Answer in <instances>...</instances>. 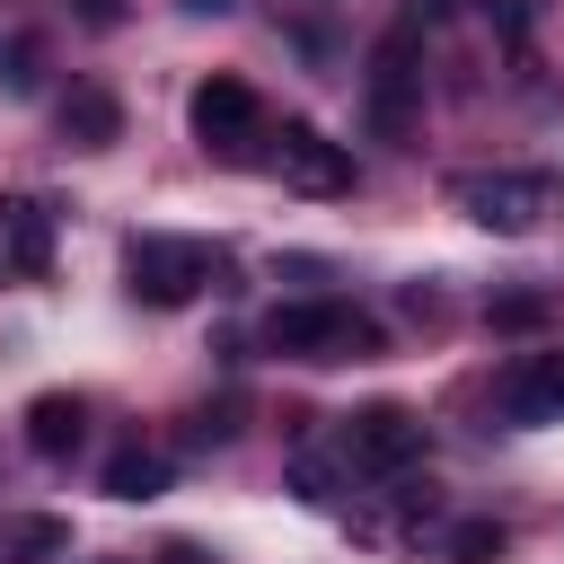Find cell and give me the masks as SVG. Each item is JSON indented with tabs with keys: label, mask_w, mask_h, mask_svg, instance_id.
Listing matches in <instances>:
<instances>
[{
	"label": "cell",
	"mask_w": 564,
	"mask_h": 564,
	"mask_svg": "<svg viewBox=\"0 0 564 564\" xmlns=\"http://www.w3.org/2000/svg\"><path fill=\"white\" fill-rule=\"evenodd\" d=\"M62 141H70V150H115V141H123V106H115L106 88H70V97H62Z\"/></svg>",
	"instance_id": "obj_11"
},
{
	"label": "cell",
	"mask_w": 564,
	"mask_h": 564,
	"mask_svg": "<svg viewBox=\"0 0 564 564\" xmlns=\"http://www.w3.org/2000/svg\"><path fill=\"white\" fill-rule=\"evenodd\" d=\"M97 564H123V555H97Z\"/></svg>",
	"instance_id": "obj_23"
},
{
	"label": "cell",
	"mask_w": 564,
	"mask_h": 564,
	"mask_svg": "<svg viewBox=\"0 0 564 564\" xmlns=\"http://www.w3.org/2000/svg\"><path fill=\"white\" fill-rule=\"evenodd\" d=\"M70 9H79L88 26H123V0H70Z\"/></svg>",
	"instance_id": "obj_18"
},
{
	"label": "cell",
	"mask_w": 564,
	"mask_h": 564,
	"mask_svg": "<svg viewBox=\"0 0 564 564\" xmlns=\"http://www.w3.org/2000/svg\"><path fill=\"white\" fill-rule=\"evenodd\" d=\"M264 344L282 352V361H370L379 352V326L352 308V300H282L273 317H264Z\"/></svg>",
	"instance_id": "obj_2"
},
{
	"label": "cell",
	"mask_w": 564,
	"mask_h": 564,
	"mask_svg": "<svg viewBox=\"0 0 564 564\" xmlns=\"http://www.w3.org/2000/svg\"><path fill=\"white\" fill-rule=\"evenodd\" d=\"M494 414L538 432V423H564V352H520L502 379H494Z\"/></svg>",
	"instance_id": "obj_8"
},
{
	"label": "cell",
	"mask_w": 564,
	"mask_h": 564,
	"mask_svg": "<svg viewBox=\"0 0 564 564\" xmlns=\"http://www.w3.org/2000/svg\"><path fill=\"white\" fill-rule=\"evenodd\" d=\"M449 203H458L476 229H494V238H529V229L546 220L555 185H546V176H520V167H502V176H458V185H449Z\"/></svg>",
	"instance_id": "obj_5"
},
{
	"label": "cell",
	"mask_w": 564,
	"mask_h": 564,
	"mask_svg": "<svg viewBox=\"0 0 564 564\" xmlns=\"http://www.w3.org/2000/svg\"><path fill=\"white\" fill-rule=\"evenodd\" d=\"M70 538H62V520H18L9 529V555H62Z\"/></svg>",
	"instance_id": "obj_16"
},
{
	"label": "cell",
	"mask_w": 564,
	"mask_h": 564,
	"mask_svg": "<svg viewBox=\"0 0 564 564\" xmlns=\"http://www.w3.org/2000/svg\"><path fill=\"white\" fill-rule=\"evenodd\" d=\"M441 555H449V564H502V555H511V529H502V520H458Z\"/></svg>",
	"instance_id": "obj_13"
},
{
	"label": "cell",
	"mask_w": 564,
	"mask_h": 564,
	"mask_svg": "<svg viewBox=\"0 0 564 564\" xmlns=\"http://www.w3.org/2000/svg\"><path fill=\"white\" fill-rule=\"evenodd\" d=\"M344 458H352V467H370V476H405V467L423 458V414H414V405H397V397H379V405L344 414Z\"/></svg>",
	"instance_id": "obj_6"
},
{
	"label": "cell",
	"mask_w": 564,
	"mask_h": 564,
	"mask_svg": "<svg viewBox=\"0 0 564 564\" xmlns=\"http://www.w3.org/2000/svg\"><path fill=\"white\" fill-rule=\"evenodd\" d=\"M485 317H494V326H538V317H546V300H538V291H511V300H494Z\"/></svg>",
	"instance_id": "obj_17"
},
{
	"label": "cell",
	"mask_w": 564,
	"mask_h": 564,
	"mask_svg": "<svg viewBox=\"0 0 564 564\" xmlns=\"http://www.w3.org/2000/svg\"><path fill=\"white\" fill-rule=\"evenodd\" d=\"M167 476H176V467H167V449H141V441H123V449L106 458V476H97V485H106L115 502H159V494H167Z\"/></svg>",
	"instance_id": "obj_12"
},
{
	"label": "cell",
	"mask_w": 564,
	"mask_h": 564,
	"mask_svg": "<svg viewBox=\"0 0 564 564\" xmlns=\"http://www.w3.org/2000/svg\"><path fill=\"white\" fill-rule=\"evenodd\" d=\"M185 9H194V18H220V9H238V0H185Z\"/></svg>",
	"instance_id": "obj_20"
},
{
	"label": "cell",
	"mask_w": 564,
	"mask_h": 564,
	"mask_svg": "<svg viewBox=\"0 0 564 564\" xmlns=\"http://www.w3.org/2000/svg\"><path fill=\"white\" fill-rule=\"evenodd\" d=\"M0 564H9V529H0Z\"/></svg>",
	"instance_id": "obj_22"
},
{
	"label": "cell",
	"mask_w": 564,
	"mask_h": 564,
	"mask_svg": "<svg viewBox=\"0 0 564 564\" xmlns=\"http://www.w3.org/2000/svg\"><path fill=\"white\" fill-rule=\"evenodd\" d=\"M35 62H44V44H35V35H9V44H0V88L26 97V88H35Z\"/></svg>",
	"instance_id": "obj_14"
},
{
	"label": "cell",
	"mask_w": 564,
	"mask_h": 564,
	"mask_svg": "<svg viewBox=\"0 0 564 564\" xmlns=\"http://www.w3.org/2000/svg\"><path fill=\"white\" fill-rule=\"evenodd\" d=\"M220 247L212 238H176V229H141L132 247H123V291L141 300V308H185V300H203L212 282H220Z\"/></svg>",
	"instance_id": "obj_1"
},
{
	"label": "cell",
	"mask_w": 564,
	"mask_h": 564,
	"mask_svg": "<svg viewBox=\"0 0 564 564\" xmlns=\"http://www.w3.org/2000/svg\"><path fill=\"white\" fill-rule=\"evenodd\" d=\"M185 123H194V141H203V150L247 159V141H264V97H256L238 70H212V79L185 97Z\"/></svg>",
	"instance_id": "obj_4"
},
{
	"label": "cell",
	"mask_w": 564,
	"mask_h": 564,
	"mask_svg": "<svg viewBox=\"0 0 564 564\" xmlns=\"http://www.w3.org/2000/svg\"><path fill=\"white\" fill-rule=\"evenodd\" d=\"M291 494H300V502H317V511H326V502H335V467H326V458H317V449H300V458H291Z\"/></svg>",
	"instance_id": "obj_15"
},
{
	"label": "cell",
	"mask_w": 564,
	"mask_h": 564,
	"mask_svg": "<svg viewBox=\"0 0 564 564\" xmlns=\"http://www.w3.org/2000/svg\"><path fill=\"white\" fill-rule=\"evenodd\" d=\"M79 432H88V405H79L70 388H44V397L26 405V449H35V458H70Z\"/></svg>",
	"instance_id": "obj_10"
},
{
	"label": "cell",
	"mask_w": 564,
	"mask_h": 564,
	"mask_svg": "<svg viewBox=\"0 0 564 564\" xmlns=\"http://www.w3.org/2000/svg\"><path fill=\"white\" fill-rule=\"evenodd\" d=\"M273 176L291 194H352V150L326 141L317 123H282L273 132Z\"/></svg>",
	"instance_id": "obj_7"
},
{
	"label": "cell",
	"mask_w": 564,
	"mask_h": 564,
	"mask_svg": "<svg viewBox=\"0 0 564 564\" xmlns=\"http://www.w3.org/2000/svg\"><path fill=\"white\" fill-rule=\"evenodd\" d=\"M159 564H212V555H203V546H185V538H176V546H159Z\"/></svg>",
	"instance_id": "obj_19"
},
{
	"label": "cell",
	"mask_w": 564,
	"mask_h": 564,
	"mask_svg": "<svg viewBox=\"0 0 564 564\" xmlns=\"http://www.w3.org/2000/svg\"><path fill=\"white\" fill-rule=\"evenodd\" d=\"M414 97H423V26L397 18V26L370 44V79H361L370 132H379V141H405V132H414Z\"/></svg>",
	"instance_id": "obj_3"
},
{
	"label": "cell",
	"mask_w": 564,
	"mask_h": 564,
	"mask_svg": "<svg viewBox=\"0 0 564 564\" xmlns=\"http://www.w3.org/2000/svg\"><path fill=\"white\" fill-rule=\"evenodd\" d=\"M0 256H9L18 273H44V264H53V203L9 194V203H0Z\"/></svg>",
	"instance_id": "obj_9"
},
{
	"label": "cell",
	"mask_w": 564,
	"mask_h": 564,
	"mask_svg": "<svg viewBox=\"0 0 564 564\" xmlns=\"http://www.w3.org/2000/svg\"><path fill=\"white\" fill-rule=\"evenodd\" d=\"M441 9H458V0H423V18H441Z\"/></svg>",
	"instance_id": "obj_21"
}]
</instances>
